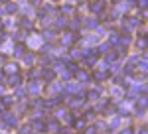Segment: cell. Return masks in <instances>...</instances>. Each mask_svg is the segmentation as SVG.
I'll use <instances>...</instances> for the list:
<instances>
[{"instance_id":"277c9868","label":"cell","mask_w":148,"mask_h":134,"mask_svg":"<svg viewBox=\"0 0 148 134\" xmlns=\"http://www.w3.org/2000/svg\"><path fill=\"white\" fill-rule=\"evenodd\" d=\"M91 10L95 12V14L103 12V10H105V2H93V4H91Z\"/></svg>"},{"instance_id":"2e32d148","label":"cell","mask_w":148,"mask_h":134,"mask_svg":"<svg viewBox=\"0 0 148 134\" xmlns=\"http://www.w3.org/2000/svg\"><path fill=\"white\" fill-rule=\"evenodd\" d=\"M67 91H69V93H77V91H79V83H69Z\"/></svg>"},{"instance_id":"8fae6325","label":"cell","mask_w":148,"mask_h":134,"mask_svg":"<svg viewBox=\"0 0 148 134\" xmlns=\"http://www.w3.org/2000/svg\"><path fill=\"white\" fill-rule=\"evenodd\" d=\"M24 53V44H16L14 45V55H22Z\"/></svg>"},{"instance_id":"603a6c76","label":"cell","mask_w":148,"mask_h":134,"mask_svg":"<svg viewBox=\"0 0 148 134\" xmlns=\"http://www.w3.org/2000/svg\"><path fill=\"white\" fill-rule=\"evenodd\" d=\"M46 128H49V130H57V128H59V124H57L56 120H51L49 124H46Z\"/></svg>"},{"instance_id":"f1b7e54d","label":"cell","mask_w":148,"mask_h":134,"mask_svg":"<svg viewBox=\"0 0 148 134\" xmlns=\"http://www.w3.org/2000/svg\"><path fill=\"white\" fill-rule=\"evenodd\" d=\"M138 6L140 8H146V0H138Z\"/></svg>"},{"instance_id":"1f68e13d","label":"cell","mask_w":148,"mask_h":134,"mask_svg":"<svg viewBox=\"0 0 148 134\" xmlns=\"http://www.w3.org/2000/svg\"><path fill=\"white\" fill-rule=\"evenodd\" d=\"M0 81H2V73H0Z\"/></svg>"},{"instance_id":"5bb4252c","label":"cell","mask_w":148,"mask_h":134,"mask_svg":"<svg viewBox=\"0 0 148 134\" xmlns=\"http://www.w3.org/2000/svg\"><path fill=\"white\" fill-rule=\"evenodd\" d=\"M6 73H18V65L16 63H8L6 65Z\"/></svg>"},{"instance_id":"4316f807","label":"cell","mask_w":148,"mask_h":134,"mask_svg":"<svg viewBox=\"0 0 148 134\" xmlns=\"http://www.w3.org/2000/svg\"><path fill=\"white\" fill-rule=\"evenodd\" d=\"M73 10H75V8H73L71 4H65V6H63V12H65V14H71Z\"/></svg>"},{"instance_id":"9a60e30c","label":"cell","mask_w":148,"mask_h":134,"mask_svg":"<svg viewBox=\"0 0 148 134\" xmlns=\"http://www.w3.org/2000/svg\"><path fill=\"white\" fill-rule=\"evenodd\" d=\"M57 28H63V26H67V20H65V16H59L57 18V22H56Z\"/></svg>"},{"instance_id":"cb8c5ba5","label":"cell","mask_w":148,"mask_h":134,"mask_svg":"<svg viewBox=\"0 0 148 134\" xmlns=\"http://www.w3.org/2000/svg\"><path fill=\"white\" fill-rule=\"evenodd\" d=\"M107 49H111V45H109V44H103L101 47H99V53H109Z\"/></svg>"},{"instance_id":"44dd1931","label":"cell","mask_w":148,"mask_h":134,"mask_svg":"<svg viewBox=\"0 0 148 134\" xmlns=\"http://www.w3.org/2000/svg\"><path fill=\"white\" fill-rule=\"evenodd\" d=\"M85 24H87V28H97V24H99V22H97V18H89Z\"/></svg>"},{"instance_id":"d6a6232c","label":"cell","mask_w":148,"mask_h":134,"mask_svg":"<svg viewBox=\"0 0 148 134\" xmlns=\"http://www.w3.org/2000/svg\"><path fill=\"white\" fill-rule=\"evenodd\" d=\"M0 14H2V8H0Z\"/></svg>"},{"instance_id":"7c38bea8","label":"cell","mask_w":148,"mask_h":134,"mask_svg":"<svg viewBox=\"0 0 148 134\" xmlns=\"http://www.w3.org/2000/svg\"><path fill=\"white\" fill-rule=\"evenodd\" d=\"M79 18H73V20H71V22H67V26L69 28H71V30H77V28H79Z\"/></svg>"},{"instance_id":"9c48e42d","label":"cell","mask_w":148,"mask_h":134,"mask_svg":"<svg viewBox=\"0 0 148 134\" xmlns=\"http://www.w3.org/2000/svg\"><path fill=\"white\" fill-rule=\"evenodd\" d=\"M24 61H26V65H32L36 61V55L34 53H26V55H24Z\"/></svg>"},{"instance_id":"d6986e66","label":"cell","mask_w":148,"mask_h":134,"mask_svg":"<svg viewBox=\"0 0 148 134\" xmlns=\"http://www.w3.org/2000/svg\"><path fill=\"white\" fill-rule=\"evenodd\" d=\"M99 93H101V89H99V87H97V89H95V91H91V93H89V99L97 100V99H99Z\"/></svg>"},{"instance_id":"4dcf8cb0","label":"cell","mask_w":148,"mask_h":134,"mask_svg":"<svg viewBox=\"0 0 148 134\" xmlns=\"http://www.w3.org/2000/svg\"><path fill=\"white\" fill-rule=\"evenodd\" d=\"M85 134H95V128H87V132Z\"/></svg>"},{"instance_id":"ffe728a7","label":"cell","mask_w":148,"mask_h":134,"mask_svg":"<svg viewBox=\"0 0 148 134\" xmlns=\"http://www.w3.org/2000/svg\"><path fill=\"white\" fill-rule=\"evenodd\" d=\"M69 105H71L73 109H75V107H81V105H83V99H71V100H69Z\"/></svg>"},{"instance_id":"6da1fadb","label":"cell","mask_w":148,"mask_h":134,"mask_svg":"<svg viewBox=\"0 0 148 134\" xmlns=\"http://www.w3.org/2000/svg\"><path fill=\"white\" fill-rule=\"evenodd\" d=\"M20 81H22L20 75H18V73H14V75L8 77V85H10V87H18V85H20Z\"/></svg>"},{"instance_id":"30bf717a","label":"cell","mask_w":148,"mask_h":134,"mask_svg":"<svg viewBox=\"0 0 148 134\" xmlns=\"http://www.w3.org/2000/svg\"><path fill=\"white\" fill-rule=\"evenodd\" d=\"M119 42H121V34H111V40H109V45L111 44H119Z\"/></svg>"},{"instance_id":"484cf974","label":"cell","mask_w":148,"mask_h":134,"mask_svg":"<svg viewBox=\"0 0 148 134\" xmlns=\"http://www.w3.org/2000/svg\"><path fill=\"white\" fill-rule=\"evenodd\" d=\"M22 26H24V28H32V26H34V22H32V20H28V18H24V20H22Z\"/></svg>"},{"instance_id":"4fadbf2b","label":"cell","mask_w":148,"mask_h":134,"mask_svg":"<svg viewBox=\"0 0 148 134\" xmlns=\"http://www.w3.org/2000/svg\"><path fill=\"white\" fill-rule=\"evenodd\" d=\"M12 103H14V97H8V95L2 97V107H10Z\"/></svg>"},{"instance_id":"3957f363","label":"cell","mask_w":148,"mask_h":134,"mask_svg":"<svg viewBox=\"0 0 148 134\" xmlns=\"http://www.w3.org/2000/svg\"><path fill=\"white\" fill-rule=\"evenodd\" d=\"M4 120H6L8 126H16V124H18V118H16L14 114H4Z\"/></svg>"},{"instance_id":"f546056e","label":"cell","mask_w":148,"mask_h":134,"mask_svg":"<svg viewBox=\"0 0 148 134\" xmlns=\"http://www.w3.org/2000/svg\"><path fill=\"white\" fill-rule=\"evenodd\" d=\"M111 126H113V128H116V126H119V118H114L113 122H111Z\"/></svg>"},{"instance_id":"5b68a950","label":"cell","mask_w":148,"mask_h":134,"mask_svg":"<svg viewBox=\"0 0 148 134\" xmlns=\"http://www.w3.org/2000/svg\"><path fill=\"white\" fill-rule=\"evenodd\" d=\"M73 38H75L73 34H63V38H61V44H63V45H69L71 42H73Z\"/></svg>"},{"instance_id":"7402d4cb","label":"cell","mask_w":148,"mask_h":134,"mask_svg":"<svg viewBox=\"0 0 148 134\" xmlns=\"http://www.w3.org/2000/svg\"><path fill=\"white\" fill-rule=\"evenodd\" d=\"M38 91H40V85H38V83H32V85H30V93H32V95H36V93H38Z\"/></svg>"},{"instance_id":"ba28073f","label":"cell","mask_w":148,"mask_h":134,"mask_svg":"<svg viewBox=\"0 0 148 134\" xmlns=\"http://www.w3.org/2000/svg\"><path fill=\"white\" fill-rule=\"evenodd\" d=\"M95 79H97V81H105V79H109V73H107V71H97V73H95Z\"/></svg>"},{"instance_id":"8992f818","label":"cell","mask_w":148,"mask_h":134,"mask_svg":"<svg viewBox=\"0 0 148 134\" xmlns=\"http://www.w3.org/2000/svg\"><path fill=\"white\" fill-rule=\"evenodd\" d=\"M53 77H56V71L53 69H44V79L46 81H51Z\"/></svg>"},{"instance_id":"e0dca14e","label":"cell","mask_w":148,"mask_h":134,"mask_svg":"<svg viewBox=\"0 0 148 134\" xmlns=\"http://www.w3.org/2000/svg\"><path fill=\"white\" fill-rule=\"evenodd\" d=\"M44 38H46L47 42H51V40L56 38V32H53V30H47V32H44Z\"/></svg>"},{"instance_id":"83f0119b","label":"cell","mask_w":148,"mask_h":134,"mask_svg":"<svg viewBox=\"0 0 148 134\" xmlns=\"http://www.w3.org/2000/svg\"><path fill=\"white\" fill-rule=\"evenodd\" d=\"M30 130H32V126H24V128H22V134H30Z\"/></svg>"},{"instance_id":"d4e9b609","label":"cell","mask_w":148,"mask_h":134,"mask_svg":"<svg viewBox=\"0 0 148 134\" xmlns=\"http://www.w3.org/2000/svg\"><path fill=\"white\" fill-rule=\"evenodd\" d=\"M6 10H8V12H16V10H18V6H16L14 2H8V6H6Z\"/></svg>"},{"instance_id":"7a4b0ae2","label":"cell","mask_w":148,"mask_h":134,"mask_svg":"<svg viewBox=\"0 0 148 134\" xmlns=\"http://www.w3.org/2000/svg\"><path fill=\"white\" fill-rule=\"evenodd\" d=\"M32 128H34L36 132H44V130H46V122H42V120H34V122H32Z\"/></svg>"},{"instance_id":"52a82bcc","label":"cell","mask_w":148,"mask_h":134,"mask_svg":"<svg viewBox=\"0 0 148 134\" xmlns=\"http://www.w3.org/2000/svg\"><path fill=\"white\" fill-rule=\"evenodd\" d=\"M75 73H77V81H89V73H85V71H79V69H77Z\"/></svg>"},{"instance_id":"ac0fdd59","label":"cell","mask_w":148,"mask_h":134,"mask_svg":"<svg viewBox=\"0 0 148 134\" xmlns=\"http://www.w3.org/2000/svg\"><path fill=\"white\" fill-rule=\"evenodd\" d=\"M73 126H75V128H83V126H85V118H75V120H73Z\"/></svg>"}]
</instances>
